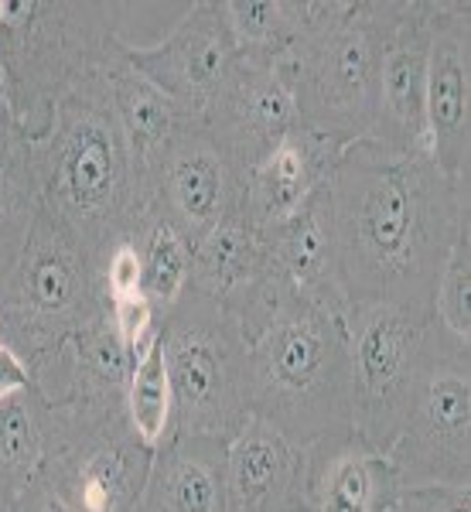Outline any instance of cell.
Wrapping results in <instances>:
<instances>
[{"label":"cell","instance_id":"6da1fadb","mask_svg":"<svg viewBox=\"0 0 471 512\" xmlns=\"http://www.w3.org/2000/svg\"><path fill=\"white\" fill-rule=\"evenodd\" d=\"M345 301L431 311L454 239L471 229V185L444 178L431 154H386L369 140L338 154L321 188Z\"/></svg>","mask_w":471,"mask_h":512},{"label":"cell","instance_id":"7a4b0ae2","mask_svg":"<svg viewBox=\"0 0 471 512\" xmlns=\"http://www.w3.org/2000/svg\"><path fill=\"white\" fill-rule=\"evenodd\" d=\"M28 158L41 212L76 239L96 270L151 219V192L110 106L106 69L62 99L52 127L28 140Z\"/></svg>","mask_w":471,"mask_h":512},{"label":"cell","instance_id":"3957f363","mask_svg":"<svg viewBox=\"0 0 471 512\" xmlns=\"http://www.w3.org/2000/svg\"><path fill=\"white\" fill-rule=\"evenodd\" d=\"M123 18L127 7L103 0H4L0 103L24 140L45 134L62 99L117 59Z\"/></svg>","mask_w":471,"mask_h":512},{"label":"cell","instance_id":"277c9868","mask_svg":"<svg viewBox=\"0 0 471 512\" xmlns=\"http://www.w3.org/2000/svg\"><path fill=\"white\" fill-rule=\"evenodd\" d=\"M253 417L277 427L297 448L352 431V369L345 325L287 294L250 338Z\"/></svg>","mask_w":471,"mask_h":512},{"label":"cell","instance_id":"5b68a950","mask_svg":"<svg viewBox=\"0 0 471 512\" xmlns=\"http://www.w3.org/2000/svg\"><path fill=\"white\" fill-rule=\"evenodd\" d=\"M106 315L110 301L96 263L59 222L38 212L21 256L0 280L4 345L35 369Z\"/></svg>","mask_w":471,"mask_h":512},{"label":"cell","instance_id":"8992f818","mask_svg":"<svg viewBox=\"0 0 471 512\" xmlns=\"http://www.w3.org/2000/svg\"><path fill=\"white\" fill-rule=\"evenodd\" d=\"M175 431L229 441L253 417L250 338L219 301L185 287L161 318Z\"/></svg>","mask_w":471,"mask_h":512},{"label":"cell","instance_id":"52a82bcc","mask_svg":"<svg viewBox=\"0 0 471 512\" xmlns=\"http://www.w3.org/2000/svg\"><path fill=\"white\" fill-rule=\"evenodd\" d=\"M383 0H345L342 14L297 38L277 59L297 103V120L338 147L373 130Z\"/></svg>","mask_w":471,"mask_h":512},{"label":"cell","instance_id":"ba28073f","mask_svg":"<svg viewBox=\"0 0 471 512\" xmlns=\"http://www.w3.org/2000/svg\"><path fill=\"white\" fill-rule=\"evenodd\" d=\"M400 492L471 489V342L431 318L403 427L386 451Z\"/></svg>","mask_w":471,"mask_h":512},{"label":"cell","instance_id":"9c48e42d","mask_svg":"<svg viewBox=\"0 0 471 512\" xmlns=\"http://www.w3.org/2000/svg\"><path fill=\"white\" fill-rule=\"evenodd\" d=\"M151 461L154 451L130 427L127 410L93 414L48 407V458L41 482L69 512H137Z\"/></svg>","mask_w":471,"mask_h":512},{"label":"cell","instance_id":"30bf717a","mask_svg":"<svg viewBox=\"0 0 471 512\" xmlns=\"http://www.w3.org/2000/svg\"><path fill=\"white\" fill-rule=\"evenodd\" d=\"M342 325L352 369V431L386 454L407 417L431 311L390 301H352Z\"/></svg>","mask_w":471,"mask_h":512},{"label":"cell","instance_id":"8fae6325","mask_svg":"<svg viewBox=\"0 0 471 512\" xmlns=\"http://www.w3.org/2000/svg\"><path fill=\"white\" fill-rule=\"evenodd\" d=\"M246 175L222 151L202 120H188L147 175L151 219L168 222L188 243L229 219L243 205Z\"/></svg>","mask_w":471,"mask_h":512},{"label":"cell","instance_id":"7c38bea8","mask_svg":"<svg viewBox=\"0 0 471 512\" xmlns=\"http://www.w3.org/2000/svg\"><path fill=\"white\" fill-rule=\"evenodd\" d=\"M123 55L147 82H154L178 110L202 120L216 103L229 79L236 76L239 55L229 24L222 18L219 0H198L185 18L154 45H123Z\"/></svg>","mask_w":471,"mask_h":512},{"label":"cell","instance_id":"4fadbf2b","mask_svg":"<svg viewBox=\"0 0 471 512\" xmlns=\"http://www.w3.org/2000/svg\"><path fill=\"white\" fill-rule=\"evenodd\" d=\"M427 31H431V0H383L373 130L366 140L400 158L431 154L424 123Z\"/></svg>","mask_w":471,"mask_h":512},{"label":"cell","instance_id":"5bb4252c","mask_svg":"<svg viewBox=\"0 0 471 512\" xmlns=\"http://www.w3.org/2000/svg\"><path fill=\"white\" fill-rule=\"evenodd\" d=\"M427 151L444 178L471 181V4L431 0L424 89Z\"/></svg>","mask_w":471,"mask_h":512},{"label":"cell","instance_id":"9a60e30c","mask_svg":"<svg viewBox=\"0 0 471 512\" xmlns=\"http://www.w3.org/2000/svg\"><path fill=\"white\" fill-rule=\"evenodd\" d=\"M202 123L222 144V151L239 164V171L250 175L274 151L277 140L301 120H297L294 93L280 76L277 62L243 55L236 76L209 106Z\"/></svg>","mask_w":471,"mask_h":512},{"label":"cell","instance_id":"2e32d148","mask_svg":"<svg viewBox=\"0 0 471 512\" xmlns=\"http://www.w3.org/2000/svg\"><path fill=\"white\" fill-rule=\"evenodd\" d=\"M400 485L386 454L355 431L328 434L301 448L294 512H390Z\"/></svg>","mask_w":471,"mask_h":512},{"label":"cell","instance_id":"e0dca14e","mask_svg":"<svg viewBox=\"0 0 471 512\" xmlns=\"http://www.w3.org/2000/svg\"><path fill=\"white\" fill-rule=\"evenodd\" d=\"M134 355L123 349L110 315L82 328L55 355L31 369V386L48 407L113 414L127 410V379Z\"/></svg>","mask_w":471,"mask_h":512},{"label":"cell","instance_id":"ac0fdd59","mask_svg":"<svg viewBox=\"0 0 471 512\" xmlns=\"http://www.w3.org/2000/svg\"><path fill=\"white\" fill-rule=\"evenodd\" d=\"M342 151L345 147H338L335 140L297 123L294 130H287L277 140L274 151L246 175L243 205H239L243 219L260 236H267L294 216H301L321 195Z\"/></svg>","mask_w":471,"mask_h":512},{"label":"cell","instance_id":"d6986e66","mask_svg":"<svg viewBox=\"0 0 471 512\" xmlns=\"http://www.w3.org/2000/svg\"><path fill=\"white\" fill-rule=\"evenodd\" d=\"M301 448L250 417L226 441V512H294Z\"/></svg>","mask_w":471,"mask_h":512},{"label":"cell","instance_id":"ffe728a7","mask_svg":"<svg viewBox=\"0 0 471 512\" xmlns=\"http://www.w3.org/2000/svg\"><path fill=\"white\" fill-rule=\"evenodd\" d=\"M140 506L147 512H226V441L171 434L154 451Z\"/></svg>","mask_w":471,"mask_h":512},{"label":"cell","instance_id":"44dd1931","mask_svg":"<svg viewBox=\"0 0 471 512\" xmlns=\"http://www.w3.org/2000/svg\"><path fill=\"white\" fill-rule=\"evenodd\" d=\"M270 250V263L280 274L291 291L301 301L314 304L321 311H332L342 318L349 301L338 284V267H335V246L332 233H328V219L321 209V195L314 198L301 216L284 222L274 233L263 236Z\"/></svg>","mask_w":471,"mask_h":512},{"label":"cell","instance_id":"7402d4cb","mask_svg":"<svg viewBox=\"0 0 471 512\" xmlns=\"http://www.w3.org/2000/svg\"><path fill=\"white\" fill-rule=\"evenodd\" d=\"M270 274H274V263H270L267 239L243 219V212H233L192 246L188 287L233 311Z\"/></svg>","mask_w":471,"mask_h":512},{"label":"cell","instance_id":"603a6c76","mask_svg":"<svg viewBox=\"0 0 471 512\" xmlns=\"http://www.w3.org/2000/svg\"><path fill=\"white\" fill-rule=\"evenodd\" d=\"M106 89H110V106L117 113V123L130 144V154H134V161L140 164L147 181L154 164L168 151V144L192 117H185L175 99H168L154 82L140 76L134 65L127 62L123 48L117 59L106 65Z\"/></svg>","mask_w":471,"mask_h":512},{"label":"cell","instance_id":"cb8c5ba5","mask_svg":"<svg viewBox=\"0 0 471 512\" xmlns=\"http://www.w3.org/2000/svg\"><path fill=\"white\" fill-rule=\"evenodd\" d=\"M239 55L277 62L297 38L342 14L345 0H219Z\"/></svg>","mask_w":471,"mask_h":512},{"label":"cell","instance_id":"d4e9b609","mask_svg":"<svg viewBox=\"0 0 471 512\" xmlns=\"http://www.w3.org/2000/svg\"><path fill=\"white\" fill-rule=\"evenodd\" d=\"M48 458V407L35 386L0 400V499L11 506L41 482Z\"/></svg>","mask_w":471,"mask_h":512},{"label":"cell","instance_id":"484cf974","mask_svg":"<svg viewBox=\"0 0 471 512\" xmlns=\"http://www.w3.org/2000/svg\"><path fill=\"white\" fill-rule=\"evenodd\" d=\"M38 212L41 198L28 158V140L18 134L0 103V280L21 256Z\"/></svg>","mask_w":471,"mask_h":512},{"label":"cell","instance_id":"4316f807","mask_svg":"<svg viewBox=\"0 0 471 512\" xmlns=\"http://www.w3.org/2000/svg\"><path fill=\"white\" fill-rule=\"evenodd\" d=\"M127 417L137 437L151 451L161 448L171 437V431H175V400H171L161 332L134 359V369H130L127 379Z\"/></svg>","mask_w":471,"mask_h":512},{"label":"cell","instance_id":"83f0119b","mask_svg":"<svg viewBox=\"0 0 471 512\" xmlns=\"http://www.w3.org/2000/svg\"><path fill=\"white\" fill-rule=\"evenodd\" d=\"M137 246L140 260H144V297L154 304L157 318H164L188 287L192 243L175 233L168 222L147 219V226L137 236Z\"/></svg>","mask_w":471,"mask_h":512},{"label":"cell","instance_id":"f1b7e54d","mask_svg":"<svg viewBox=\"0 0 471 512\" xmlns=\"http://www.w3.org/2000/svg\"><path fill=\"white\" fill-rule=\"evenodd\" d=\"M431 318L448 335L471 342V229L454 239L448 260L437 274Z\"/></svg>","mask_w":471,"mask_h":512},{"label":"cell","instance_id":"f546056e","mask_svg":"<svg viewBox=\"0 0 471 512\" xmlns=\"http://www.w3.org/2000/svg\"><path fill=\"white\" fill-rule=\"evenodd\" d=\"M110 321H113V328H117L123 349L134 355V359L154 342V335L161 332V318H157L154 304L147 301L144 294L110 301Z\"/></svg>","mask_w":471,"mask_h":512},{"label":"cell","instance_id":"4dcf8cb0","mask_svg":"<svg viewBox=\"0 0 471 512\" xmlns=\"http://www.w3.org/2000/svg\"><path fill=\"white\" fill-rule=\"evenodd\" d=\"M106 301H120V297L144 294V260H140L137 239H120L110 253H106L103 267H99Z\"/></svg>","mask_w":471,"mask_h":512},{"label":"cell","instance_id":"1f68e13d","mask_svg":"<svg viewBox=\"0 0 471 512\" xmlns=\"http://www.w3.org/2000/svg\"><path fill=\"white\" fill-rule=\"evenodd\" d=\"M390 512H471V489H448V485H427L396 495Z\"/></svg>","mask_w":471,"mask_h":512},{"label":"cell","instance_id":"d6a6232c","mask_svg":"<svg viewBox=\"0 0 471 512\" xmlns=\"http://www.w3.org/2000/svg\"><path fill=\"white\" fill-rule=\"evenodd\" d=\"M28 386H31V369L24 366V359L18 352H11L4 345V349H0V400L28 390Z\"/></svg>","mask_w":471,"mask_h":512},{"label":"cell","instance_id":"836d02e7","mask_svg":"<svg viewBox=\"0 0 471 512\" xmlns=\"http://www.w3.org/2000/svg\"><path fill=\"white\" fill-rule=\"evenodd\" d=\"M11 512H69L55 499V492L48 489L45 482H35L28 492H21L18 499L11 502Z\"/></svg>","mask_w":471,"mask_h":512},{"label":"cell","instance_id":"e575fe53","mask_svg":"<svg viewBox=\"0 0 471 512\" xmlns=\"http://www.w3.org/2000/svg\"><path fill=\"white\" fill-rule=\"evenodd\" d=\"M0 349H4V332H0Z\"/></svg>","mask_w":471,"mask_h":512},{"label":"cell","instance_id":"d590c367","mask_svg":"<svg viewBox=\"0 0 471 512\" xmlns=\"http://www.w3.org/2000/svg\"><path fill=\"white\" fill-rule=\"evenodd\" d=\"M137 512H147V509H144V506H140V509H137Z\"/></svg>","mask_w":471,"mask_h":512}]
</instances>
